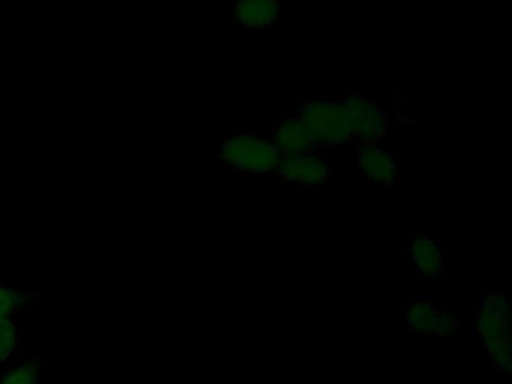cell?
<instances>
[{"mask_svg":"<svg viewBox=\"0 0 512 384\" xmlns=\"http://www.w3.org/2000/svg\"><path fill=\"white\" fill-rule=\"evenodd\" d=\"M473 329L494 368L502 374L512 371V309L511 300L500 291L485 294L475 309Z\"/></svg>","mask_w":512,"mask_h":384,"instance_id":"cell-1","label":"cell"},{"mask_svg":"<svg viewBox=\"0 0 512 384\" xmlns=\"http://www.w3.org/2000/svg\"><path fill=\"white\" fill-rule=\"evenodd\" d=\"M316 149L353 143L352 125L341 98L308 99L295 114Z\"/></svg>","mask_w":512,"mask_h":384,"instance_id":"cell-2","label":"cell"},{"mask_svg":"<svg viewBox=\"0 0 512 384\" xmlns=\"http://www.w3.org/2000/svg\"><path fill=\"white\" fill-rule=\"evenodd\" d=\"M218 161L239 173L277 174L281 155L265 135L239 134L224 140Z\"/></svg>","mask_w":512,"mask_h":384,"instance_id":"cell-3","label":"cell"},{"mask_svg":"<svg viewBox=\"0 0 512 384\" xmlns=\"http://www.w3.org/2000/svg\"><path fill=\"white\" fill-rule=\"evenodd\" d=\"M350 125L353 137L359 144L380 143L388 131V117L385 111L373 99L358 92H349L341 98Z\"/></svg>","mask_w":512,"mask_h":384,"instance_id":"cell-4","label":"cell"},{"mask_svg":"<svg viewBox=\"0 0 512 384\" xmlns=\"http://www.w3.org/2000/svg\"><path fill=\"white\" fill-rule=\"evenodd\" d=\"M329 171H331V162H329L328 153L323 152L322 149H314L298 155L283 156L275 176L280 177L283 182L320 189L328 185L331 180Z\"/></svg>","mask_w":512,"mask_h":384,"instance_id":"cell-5","label":"cell"},{"mask_svg":"<svg viewBox=\"0 0 512 384\" xmlns=\"http://www.w3.org/2000/svg\"><path fill=\"white\" fill-rule=\"evenodd\" d=\"M407 327L421 335L452 336L458 332V318L442 311L433 299H413L406 308Z\"/></svg>","mask_w":512,"mask_h":384,"instance_id":"cell-6","label":"cell"},{"mask_svg":"<svg viewBox=\"0 0 512 384\" xmlns=\"http://www.w3.org/2000/svg\"><path fill=\"white\" fill-rule=\"evenodd\" d=\"M358 165L370 182L385 188L397 183V159L380 143L359 144Z\"/></svg>","mask_w":512,"mask_h":384,"instance_id":"cell-7","label":"cell"},{"mask_svg":"<svg viewBox=\"0 0 512 384\" xmlns=\"http://www.w3.org/2000/svg\"><path fill=\"white\" fill-rule=\"evenodd\" d=\"M409 258L422 278L436 279L445 272V249L431 233L418 234L410 239Z\"/></svg>","mask_w":512,"mask_h":384,"instance_id":"cell-8","label":"cell"},{"mask_svg":"<svg viewBox=\"0 0 512 384\" xmlns=\"http://www.w3.org/2000/svg\"><path fill=\"white\" fill-rule=\"evenodd\" d=\"M233 18L244 29H269L281 18V3L274 0H242L233 5Z\"/></svg>","mask_w":512,"mask_h":384,"instance_id":"cell-9","label":"cell"},{"mask_svg":"<svg viewBox=\"0 0 512 384\" xmlns=\"http://www.w3.org/2000/svg\"><path fill=\"white\" fill-rule=\"evenodd\" d=\"M281 155H298L316 149L302 123L296 116H284L268 135Z\"/></svg>","mask_w":512,"mask_h":384,"instance_id":"cell-10","label":"cell"},{"mask_svg":"<svg viewBox=\"0 0 512 384\" xmlns=\"http://www.w3.org/2000/svg\"><path fill=\"white\" fill-rule=\"evenodd\" d=\"M40 375V360L31 359L10 369L0 380V384H38Z\"/></svg>","mask_w":512,"mask_h":384,"instance_id":"cell-11","label":"cell"},{"mask_svg":"<svg viewBox=\"0 0 512 384\" xmlns=\"http://www.w3.org/2000/svg\"><path fill=\"white\" fill-rule=\"evenodd\" d=\"M29 302V294L0 284V318H13Z\"/></svg>","mask_w":512,"mask_h":384,"instance_id":"cell-12","label":"cell"},{"mask_svg":"<svg viewBox=\"0 0 512 384\" xmlns=\"http://www.w3.org/2000/svg\"><path fill=\"white\" fill-rule=\"evenodd\" d=\"M17 327L13 318H0V363L7 362L17 347Z\"/></svg>","mask_w":512,"mask_h":384,"instance_id":"cell-13","label":"cell"}]
</instances>
